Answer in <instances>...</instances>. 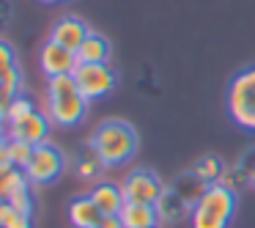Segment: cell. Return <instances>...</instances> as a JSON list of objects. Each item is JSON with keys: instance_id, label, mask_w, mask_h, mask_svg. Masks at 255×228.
<instances>
[{"instance_id": "cell-32", "label": "cell", "mask_w": 255, "mask_h": 228, "mask_svg": "<svg viewBox=\"0 0 255 228\" xmlns=\"http://www.w3.org/2000/svg\"><path fill=\"white\" fill-rule=\"evenodd\" d=\"M0 135H3V132H0Z\"/></svg>"}, {"instance_id": "cell-9", "label": "cell", "mask_w": 255, "mask_h": 228, "mask_svg": "<svg viewBox=\"0 0 255 228\" xmlns=\"http://www.w3.org/2000/svg\"><path fill=\"white\" fill-rule=\"evenodd\" d=\"M39 66L50 80L61 77V74H72L74 69H77V52H72V50H66V47H61L58 41L47 39L44 47H41V52H39Z\"/></svg>"}, {"instance_id": "cell-31", "label": "cell", "mask_w": 255, "mask_h": 228, "mask_svg": "<svg viewBox=\"0 0 255 228\" xmlns=\"http://www.w3.org/2000/svg\"><path fill=\"white\" fill-rule=\"evenodd\" d=\"M253 184H255V176H253Z\"/></svg>"}, {"instance_id": "cell-11", "label": "cell", "mask_w": 255, "mask_h": 228, "mask_svg": "<svg viewBox=\"0 0 255 228\" xmlns=\"http://www.w3.org/2000/svg\"><path fill=\"white\" fill-rule=\"evenodd\" d=\"M88 33H91V28L80 17H61L55 22V28H52L50 39L58 41L61 47H66V50L77 52L83 47V41L88 39Z\"/></svg>"}, {"instance_id": "cell-13", "label": "cell", "mask_w": 255, "mask_h": 228, "mask_svg": "<svg viewBox=\"0 0 255 228\" xmlns=\"http://www.w3.org/2000/svg\"><path fill=\"white\" fill-rule=\"evenodd\" d=\"M102 217L105 215L99 212V206L94 204L91 195H80V198H74L69 204V220H72L74 228H96V223Z\"/></svg>"}, {"instance_id": "cell-3", "label": "cell", "mask_w": 255, "mask_h": 228, "mask_svg": "<svg viewBox=\"0 0 255 228\" xmlns=\"http://www.w3.org/2000/svg\"><path fill=\"white\" fill-rule=\"evenodd\" d=\"M236 215V193L222 184H209L206 195L192 206V228H228Z\"/></svg>"}, {"instance_id": "cell-8", "label": "cell", "mask_w": 255, "mask_h": 228, "mask_svg": "<svg viewBox=\"0 0 255 228\" xmlns=\"http://www.w3.org/2000/svg\"><path fill=\"white\" fill-rule=\"evenodd\" d=\"M50 124L52 121L47 113L33 110L30 116L8 124V140H22V143H30V146H41L50 140Z\"/></svg>"}, {"instance_id": "cell-12", "label": "cell", "mask_w": 255, "mask_h": 228, "mask_svg": "<svg viewBox=\"0 0 255 228\" xmlns=\"http://www.w3.org/2000/svg\"><path fill=\"white\" fill-rule=\"evenodd\" d=\"M88 195L94 198V204L99 206V212H102L105 217H118V215H121V209L127 206L121 187H116V184H110V182L96 184V187L91 190Z\"/></svg>"}, {"instance_id": "cell-2", "label": "cell", "mask_w": 255, "mask_h": 228, "mask_svg": "<svg viewBox=\"0 0 255 228\" xmlns=\"http://www.w3.org/2000/svg\"><path fill=\"white\" fill-rule=\"evenodd\" d=\"M91 143L99 151L105 168H116L129 162L137 154V132H134L132 124L127 121H105L102 127H96V132L91 135Z\"/></svg>"}, {"instance_id": "cell-14", "label": "cell", "mask_w": 255, "mask_h": 228, "mask_svg": "<svg viewBox=\"0 0 255 228\" xmlns=\"http://www.w3.org/2000/svg\"><path fill=\"white\" fill-rule=\"evenodd\" d=\"M154 209H156L159 223H181L187 215H192V209L184 204V198H181V195H176L170 187L159 195V201L154 204Z\"/></svg>"}, {"instance_id": "cell-23", "label": "cell", "mask_w": 255, "mask_h": 228, "mask_svg": "<svg viewBox=\"0 0 255 228\" xmlns=\"http://www.w3.org/2000/svg\"><path fill=\"white\" fill-rule=\"evenodd\" d=\"M36 110V105H33V99L30 96H14L11 102H8V124H14V121H19V118H25V116H30V113Z\"/></svg>"}, {"instance_id": "cell-30", "label": "cell", "mask_w": 255, "mask_h": 228, "mask_svg": "<svg viewBox=\"0 0 255 228\" xmlns=\"http://www.w3.org/2000/svg\"><path fill=\"white\" fill-rule=\"evenodd\" d=\"M41 3H61V0H41Z\"/></svg>"}, {"instance_id": "cell-16", "label": "cell", "mask_w": 255, "mask_h": 228, "mask_svg": "<svg viewBox=\"0 0 255 228\" xmlns=\"http://www.w3.org/2000/svg\"><path fill=\"white\" fill-rule=\"evenodd\" d=\"M170 190H173L176 195H181V198H184V204H187L189 209H192V206H195V204H198V201L206 195L209 184H206L200 176H195L192 171H187V173H178V176L173 179Z\"/></svg>"}, {"instance_id": "cell-28", "label": "cell", "mask_w": 255, "mask_h": 228, "mask_svg": "<svg viewBox=\"0 0 255 228\" xmlns=\"http://www.w3.org/2000/svg\"><path fill=\"white\" fill-rule=\"evenodd\" d=\"M8 162V140L0 135V165H6Z\"/></svg>"}, {"instance_id": "cell-7", "label": "cell", "mask_w": 255, "mask_h": 228, "mask_svg": "<svg viewBox=\"0 0 255 228\" xmlns=\"http://www.w3.org/2000/svg\"><path fill=\"white\" fill-rule=\"evenodd\" d=\"M165 190L167 187L159 182V176H156L154 171H148V168H134V171H129L127 179L121 182V193H124V201H127V204L154 206Z\"/></svg>"}, {"instance_id": "cell-26", "label": "cell", "mask_w": 255, "mask_h": 228, "mask_svg": "<svg viewBox=\"0 0 255 228\" xmlns=\"http://www.w3.org/2000/svg\"><path fill=\"white\" fill-rule=\"evenodd\" d=\"M236 165H239V168H244V171H247L250 176H255V146H253V149H247L242 157H239Z\"/></svg>"}, {"instance_id": "cell-33", "label": "cell", "mask_w": 255, "mask_h": 228, "mask_svg": "<svg viewBox=\"0 0 255 228\" xmlns=\"http://www.w3.org/2000/svg\"><path fill=\"white\" fill-rule=\"evenodd\" d=\"M154 228H156V226H154Z\"/></svg>"}, {"instance_id": "cell-10", "label": "cell", "mask_w": 255, "mask_h": 228, "mask_svg": "<svg viewBox=\"0 0 255 228\" xmlns=\"http://www.w3.org/2000/svg\"><path fill=\"white\" fill-rule=\"evenodd\" d=\"M22 88V72L17 63V52L11 44L0 41V99L11 102L14 96H19Z\"/></svg>"}, {"instance_id": "cell-18", "label": "cell", "mask_w": 255, "mask_h": 228, "mask_svg": "<svg viewBox=\"0 0 255 228\" xmlns=\"http://www.w3.org/2000/svg\"><path fill=\"white\" fill-rule=\"evenodd\" d=\"M28 176H25V171H19V168H14L11 162H6V165H0V204H8V198H11L14 193H19V190L28 187Z\"/></svg>"}, {"instance_id": "cell-21", "label": "cell", "mask_w": 255, "mask_h": 228, "mask_svg": "<svg viewBox=\"0 0 255 228\" xmlns=\"http://www.w3.org/2000/svg\"><path fill=\"white\" fill-rule=\"evenodd\" d=\"M217 184H222L225 190H231V193H242L247 184H253V176H250L244 168H239V165H228L225 171H222V176H220V182Z\"/></svg>"}, {"instance_id": "cell-1", "label": "cell", "mask_w": 255, "mask_h": 228, "mask_svg": "<svg viewBox=\"0 0 255 228\" xmlns=\"http://www.w3.org/2000/svg\"><path fill=\"white\" fill-rule=\"evenodd\" d=\"M88 113V99L80 94L74 74L52 77L47 85V116L58 127H74Z\"/></svg>"}, {"instance_id": "cell-20", "label": "cell", "mask_w": 255, "mask_h": 228, "mask_svg": "<svg viewBox=\"0 0 255 228\" xmlns=\"http://www.w3.org/2000/svg\"><path fill=\"white\" fill-rule=\"evenodd\" d=\"M225 168H228V165L222 162V157H217V154H203V157H198V160H195L192 173H195V176H200L206 184H217Z\"/></svg>"}, {"instance_id": "cell-27", "label": "cell", "mask_w": 255, "mask_h": 228, "mask_svg": "<svg viewBox=\"0 0 255 228\" xmlns=\"http://www.w3.org/2000/svg\"><path fill=\"white\" fill-rule=\"evenodd\" d=\"M96 228H124V223H121V217H102L96 223Z\"/></svg>"}, {"instance_id": "cell-29", "label": "cell", "mask_w": 255, "mask_h": 228, "mask_svg": "<svg viewBox=\"0 0 255 228\" xmlns=\"http://www.w3.org/2000/svg\"><path fill=\"white\" fill-rule=\"evenodd\" d=\"M8 124V102L6 99H0V129Z\"/></svg>"}, {"instance_id": "cell-6", "label": "cell", "mask_w": 255, "mask_h": 228, "mask_svg": "<svg viewBox=\"0 0 255 228\" xmlns=\"http://www.w3.org/2000/svg\"><path fill=\"white\" fill-rule=\"evenodd\" d=\"M63 171H66V157L55 143L47 140V143L33 149V157L25 168V176H28L30 184H50L55 179H61Z\"/></svg>"}, {"instance_id": "cell-19", "label": "cell", "mask_w": 255, "mask_h": 228, "mask_svg": "<svg viewBox=\"0 0 255 228\" xmlns=\"http://www.w3.org/2000/svg\"><path fill=\"white\" fill-rule=\"evenodd\" d=\"M102 168H105V162H102L99 151L94 149V143L88 140L85 146H80L77 160H74V171H77V176L80 179H96L102 173Z\"/></svg>"}, {"instance_id": "cell-17", "label": "cell", "mask_w": 255, "mask_h": 228, "mask_svg": "<svg viewBox=\"0 0 255 228\" xmlns=\"http://www.w3.org/2000/svg\"><path fill=\"white\" fill-rule=\"evenodd\" d=\"M121 223L124 228H154L159 223L154 206H145V204H127L121 209Z\"/></svg>"}, {"instance_id": "cell-15", "label": "cell", "mask_w": 255, "mask_h": 228, "mask_svg": "<svg viewBox=\"0 0 255 228\" xmlns=\"http://www.w3.org/2000/svg\"><path fill=\"white\" fill-rule=\"evenodd\" d=\"M110 55H113L110 41L102 33L91 30L88 39L83 41V47L77 50V63H110Z\"/></svg>"}, {"instance_id": "cell-4", "label": "cell", "mask_w": 255, "mask_h": 228, "mask_svg": "<svg viewBox=\"0 0 255 228\" xmlns=\"http://www.w3.org/2000/svg\"><path fill=\"white\" fill-rule=\"evenodd\" d=\"M228 113L233 124L247 132H255V66L233 74L228 85Z\"/></svg>"}, {"instance_id": "cell-24", "label": "cell", "mask_w": 255, "mask_h": 228, "mask_svg": "<svg viewBox=\"0 0 255 228\" xmlns=\"http://www.w3.org/2000/svg\"><path fill=\"white\" fill-rule=\"evenodd\" d=\"M8 206L11 209H17V212H33V198H30V190L25 187V190H19V193H14L11 198H8Z\"/></svg>"}, {"instance_id": "cell-25", "label": "cell", "mask_w": 255, "mask_h": 228, "mask_svg": "<svg viewBox=\"0 0 255 228\" xmlns=\"http://www.w3.org/2000/svg\"><path fill=\"white\" fill-rule=\"evenodd\" d=\"M0 228H33V220H30L28 212H17V209H8V217Z\"/></svg>"}, {"instance_id": "cell-22", "label": "cell", "mask_w": 255, "mask_h": 228, "mask_svg": "<svg viewBox=\"0 0 255 228\" xmlns=\"http://www.w3.org/2000/svg\"><path fill=\"white\" fill-rule=\"evenodd\" d=\"M33 149L36 146L22 143V140H8V162H11L14 168H19V171H25L30 157H33Z\"/></svg>"}, {"instance_id": "cell-5", "label": "cell", "mask_w": 255, "mask_h": 228, "mask_svg": "<svg viewBox=\"0 0 255 228\" xmlns=\"http://www.w3.org/2000/svg\"><path fill=\"white\" fill-rule=\"evenodd\" d=\"M74 83L85 99H105L118 88V74L110 63H77L74 69Z\"/></svg>"}]
</instances>
